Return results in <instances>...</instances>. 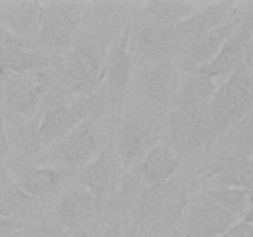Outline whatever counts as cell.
Here are the masks:
<instances>
[{"label": "cell", "instance_id": "7", "mask_svg": "<svg viewBox=\"0 0 253 237\" xmlns=\"http://www.w3.org/2000/svg\"><path fill=\"white\" fill-rule=\"evenodd\" d=\"M116 158L115 146L109 143L79 173V185L89 190L95 199H100L115 189L119 177Z\"/></svg>", "mask_w": 253, "mask_h": 237}, {"label": "cell", "instance_id": "27", "mask_svg": "<svg viewBox=\"0 0 253 237\" xmlns=\"http://www.w3.org/2000/svg\"><path fill=\"white\" fill-rule=\"evenodd\" d=\"M237 12V30L253 40V2L244 5Z\"/></svg>", "mask_w": 253, "mask_h": 237}, {"label": "cell", "instance_id": "23", "mask_svg": "<svg viewBox=\"0 0 253 237\" xmlns=\"http://www.w3.org/2000/svg\"><path fill=\"white\" fill-rule=\"evenodd\" d=\"M197 9L198 4L190 1H150L145 12L155 21L173 27L188 19Z\"/></svg>", "mask_w": 253, "mask_h": 237}, {"label": "cell", "instance_id": "4", "mask_svg": "<svg viewBox=\"0 0 253 237\" xmlns=\"http://www.w3.org/2000/svg\"><path fill=\"white\" fill-rule=\"evenodd\" d=\"M76 21L74 4H41L39 17V40L42 48L52 54L68 51L73 41Z\"/></svg>", "mask_w": 253, "mask_h": 237}, {"label": "cell", "instance_id": "31", "mask_svg": "<svg viewBox=\"0 0 253 237\" xmlns=\"http://www.w3.org/2000/svg\"><path fill=\"white\" fill-rule=\"evenodd\" d=\"M220 237H253V224L245 221L237 222Z\"/></svg>", "mask_w": 253, "mask_h": 237}, {"label": "cell", "instance_id": "19", "mask_svg": "<svg viewBox=\"0 0 253 237\" xmlns=\"http://www.w3.org/2000/svg\"><path fill=\"white\" fill-rule=\"evenodd\" d=\"M172 26L151 20L138 30L137 48L142 56L157 61L167 58V53L173 43L174 31Z\"/></svg>", "mask_w": 253, "mask_h": 237}, {"label": "cell", "instance_id": "16", "mask_svg": "<svg viewBox=\"0 0 253 237\" xmlns=\"http://www.w3.org/2000/svg\"><path fill=\"white\" fill-rule=\"evenodd\" d=\"M73 173L61 168L30 167L22 173L19 180V189L34 199L46 198L53 194L62 180Z\"/></svg>", "mask_w": 253, "mask_h": 237}, {"label": "cell", "instance_id": "8", "mask_svg": "<svg viewBox=\"0 0 253 237\" xmlns=\"http://www.w3.org/2000/svg\"><path fill=\"white\" fill-rule=\"evenodd\" d=\"M153 130L148 121L135 118L120 128L116 137V156L125 165L140 163L153 147Z\"/></svg>", "mask_w": 253, "mask_h": 237}, {"label": "cell", "instance_id": "21", "mask_svg": "<svg viewBox=\"0 0 253 237\" xmlns=\"http://www.w3.org/2000/svg\"><path fill=\"white\" fill-rule=\"evenodd\" d=\"M222 85L234 103L240 120L253 109V76L245 62L230 74V78Z\"/></svg>", "mask_w": 253, "mask_h": 237}, {"label": "cell", "instance_id": "26", "mask_svg": "<svg viewBox=\"0 0 253 237\" xmlns=\"http://www.w3.org/2000/svg\"><path fill=\"white\" fill-rule=\"evenodd\" d=\"M34 198L29 197L19 188H9L0 192V216L20 217L19 212L34 202Z\"/></svg>", "mask_w": 253, "mask_h": 237}, {"label": "cell", "instance_id": "18", "mask_svg": "<svg viewBox=\"0 0 253 237\" xmlns=\"http://www.w3.org/2000/svg\"><path fill=\"white\" fill-rule=\"evenodd\" d=\"M178 73L168 58L153 62L143 76L146 95L155 101H165L178 89Z\"/></svg>", "mask_w": 253, "mask_h": 237}, {"label": "cell", "instance_id": "28", "mask_svg": "<svg viewBox=\"0 0 253 237\" xmlns=\"http://www.w3.org/2000/svg\"><path fill=\"white\" fill-rule=\"evenodd\" d=\"M21 219L16 216H0V237H10L19 232Z\"/></svg>", "mask_w": 253, "mask_h": 237}, {"label": "cell", "instance_id": "34", "mask_svg": "<svg viewBox=\"0 0 253 237\" xmlns=\"http://www.w3.org/2000/svg\"><path fill=\"white\" fill-rule=\"evenodd\" d=\"M245 64H246L247 68L250 69L253 76V46H251V44H249L247 48L245 49Z\"/></svg>", "mask_w": 253, "mask_h": 237}, {"label": "cell", "instance_id": "3", "mask_svg": "<svg viewBox=\"0 0 253 237\" xmlns=\"http://www.w3.org/2000/svg\"><path fill=\"white\" fill-rule=\"evenodd\" d=\"M52 80V68H40L25 74L7 76L2 84L5 108L14 115L32 116Z\"/></svg>", "mask_w": 253, "mask_h": 237}, {"label": "cell", "instance_id": "25", "mask_svg": "<svg viewBox=\"0 0 253 237\" xmlns=\"http://www.w3.org/2000/svg\"><path fill=\"white\" fill-rule=\"evenodd\" d=\"M220 180L225 187L247 189L253 184V160L244 156L231 158L221 170Z\"/></svg>", "mask_w": 253, "mask_h": 237}, {"label": "cell", "instance_id": "38", "mask_svg": "<svg viewBox=\"0 0 253 237\" xmlns=\"http://www.w3.org/2000/svg\"><path fill=\"white\" fill-rule=\"evenodd\" d=\"M169 237H178V236H177V234H174V235H170Z\"/></svg>", "mask_w": 253, "mask_h": 237}, {"label": "cell", "instance_id": "32", "mask_svg": "<svg viewBox=\"0 0 253 237\" xmlns=\"http://www.w3.org/2000/svg\"><path fill=\"white\" fill-rule=\"evenodd\" d=\"M10 143L9 137H7L6 128H5V120L4 114L1 109V101H0V158L5 157L9 153Z\"/></svg>", "mask_w": 253, "mask_h": 237}, {"label": "cell", "instance_id": "24", "mask_svg": "<svg viewBox=\"0 0 253 237\" xmlns=\"http://www.w3.org/2000/svg\"><path fill=\"white\" fill-rule=\"evenodd\" d=\"M205 200L219 205L222 209L227 210L235 216L244 217L247 210L250 209L247 200V190L240 188H217L210 189L204 193Z\"/></svg>", "mask_w": 253, "mask_h": 237}, {"label": "cell", "instance_id": "5", "mask_svg": "<svg viewBox=\"0 0 253 237\" xmlns=\"http://www.w3.org/2000/svg\"><path fill=\"white\" fill-rule=\"evenodd\" d=\"M62 69L71 94L89 96L104 79V63L95 47L81 43L69 49L62 59Z\"/></svg>", "mask_w": 253, "mask_h": 237}, {"label": "cell", "instance_id": "11", "mask_svg": "<svg viewBox=\"0 0 253 237\" xmlns=\"http://www.w3.org/2000/svg\"><path fill=\"white\" fill-rule=\"evenodd\" d=\"M237 29V14L225 24L190 37V43L187 51V63L197 69L211 61L226 40Z\"/></svg>", "mask_w": 253, "mask_h": 237}, {"label": "cell", "instance_id": "6", "mask_svg": "<svg viewBox=\"0 0 253 237\" xmlns=\"http://www.w3.org/2000/svg\"><path fill=\"white\" fill-rule=\"evenodd\" d=\"M130 40L131 29L127 25L120 37L111 46L104 62V78L108 85L113 121H115L121 113L126 88L132 71V59L128 49Z\"/></svg>", "mask_w": 253, "mask_h": 237}, {"label": "cell", "instance_id": "29", "mask_svg": "<svg viewBox=\"0 0 253 237\" xmlns=\"http://www.w3.org/2000/svg\"><path fill=\"white\" fill-rule=\"evenodd\" d=\"M19 237H57L56 232L52 227L46 226V225H35V226L29 227L24 231L17 232Z\"/></svg>", "mask_w": 253, "mask_h": 237}, {"label": "cell", "instance_id": "15", "mask_svg": "<svg viewBox=\"0 0 253 237\" xmlns=\"http://www.w3.org/2000/svg\"><path fill=\"white\" fill-rule=\"evenodd\" d=\"M178 164L179 158L167 146H153L138 163L143 180L152 188L165 184L174 174Z\"/></svg>", "mask_w": 253, "mask_h": 237}, {"label": "cell", "instance_id": "39", "mask_svg": "<svg viewBox=\"0 0 253 237\" xmlns=\"http://www.w3.org/2000/svg\"><path fill=\"white\" fill-rule=\"evenodd\" d=\"M10 237H19V236H17V234H15V235H12V236H10Z\"/></svg>", "mask_w": 253, "mask_h": 237}, {"label": "cell", "instance_id": "37", "mask_svg": "<svg viewBox=\"0 0 253 237\" xmlns=\"http://www.w3.org/2000/svg\"><path fill=\"white\" fill-rule=\"evenodd\" d=\"M7 76H9V73H7V72L5 71L4 67H2L1 63H0V86H1L2 84H4L5 79H6Z\"/></svg>", "mask_w": 253, "mask_h": 237}, {"label": "cell", "instance_id": "36", "mask_svg": "<svg viewBox=\"0 0 253 237\" xmlns=\"http://www.w3.org/2000/svg\"><path fill=\"white\" fill-rule=\"evenodd\" d=\"M247 200H249L250 207H253V184L247 188Z\"/></svg>", "mask_w": 253, "mask_h": 237}, {"label": "cell", "instance_id": "13", "mask_svg": "<svg viewBox=\"0 0 253 237\" xmlns=\"http://www.w3.org/2000/svg\"><path fill=\"white\" fill-rule=\"evenodd\" d=\"M96 199L83 187L71 188L59 199L56 214L67 227H78L89 220L94 212Z\"/></svg>", "mask_w": 253, "mask_h": 237}, {"label": "cell", "instance_id": "33", "mask_svg": "<svg viewBox=\"0 0 253 237\" xmlns=\"http://www.w3.org/2000/svg\"><path fill=\"white\" fill-rule=\"evenodd\" d=\"M103 237H123L121 234V224L119 221H114L110 226L106 229Z\"/></svg>", "mask_w": 253, "mask_h": 237}, {"label": "cell", "instance_id": "14", "mask_svg": "<svg viewBox=\"0 0 253 237\" xmlns=\"http://www.w3.org/2000/svg\"><path fill=\"white\" fill-rule=\"evenodd\" d=\"M40 10V2H11L0 10V25L27 41V37H31L36 31L39 35Z\"/></svg>", "mask_w": 253, "mask_h": 237}, {"label": "cell", "instance_id": "9", "mask_svg": "<svg viewBox=\"0 0 253 237\" xmlns=\"http://www.w3.org/2000/svg\"><path fill=\"white\" fill-rule=\"evenodd\" d=\"M173 137L183 146H197L212 137L209 104L193 108H179L173 118Z\"/></svg>", "mask_w": 253, "mask_h": 237}, {"label": "cell", "instance_id": "17", "mask_svg": "<svg viewBox=\"0 0 253 237\" xmlns=\"http://www.w3.org/2000/svg\"><path fill=\"white\" fill-rule=\"evenodd\" d=\"M0 63L7 73L25 74L40 68L56 66V57L43 52L30 51L25 46H9L0 49Z\"/></svg>", "mask_w": 253, "mask_h": 237}, {"label": "cell", "instance_id": "22", "mask_svg": "<svg viewBox=\"0 0 253 237\" xmlns=\"http://www.w3.org/2000/svg\"><path fill=\"white\" fill-rule=\"evenodd\" d=\"M216 91L212 79L193 72L183 79L178 86V103L179 108L208 105Z\"/></svg>", "mask_w": 253, "mask_h": 237}, {"label": "cell", "instance_id": "20", "mask_svg": "<svg viewBox=\"0 0 253 237\" xmlns=\"http://www.w3.org/2000/svg\"><path fill=\"white\" fill-rule=\"evenodd\" d=\"M194 219L203 237H220L239 222L234 214L207 200L197 209Z\"/></svg>", "mask_w": 253, "mask_h": 237}, {"label": "cell", "instance_id": "40", "mask_svg": "<svg viewBox=\"0 0 253 237\" xmlns=\"http://www.w3.org/2000/svg\"><path fill=\"white\" fill-rule=\"evenodd\" d=\"M252 160H253V159H252Z\"/></svg>", "mask_w": 253, "mask_h": 237}, {"label": "cell", "instance_id": "2", "mask_svg": "<svg viewBox=\"0 0 253 237\" xmlns=\"http://www.w3.org/2000/svg\"><path fill=\"white\" fill-rule=\"evenodd\" d=\"M98 151V140L91 118L84 120L71 132L57 141L56 146L40 157L44 167L61 168L74 173L94 159Z\"/></svg>", "mask_w": 253, "mask_h": 237}, {"label": "cell", "instance_id": "10", "mask_svg": "<svg viewBox=\"0 0 253 237\" xmlns=\"http://www.w3.org/2000/svg\"><path fill=\"white\" fill-rule=\"evenodd\" d=\"M240 5L241 4L235 1H219L210 2L202 7L198 6L188 19L183 20L173 27L175 32L185 36H195L210 31L231 20L239 12Z\"/></svg>", "mask_w": 253, "mask_h": 237}, {"label": "cell", "instance_id": "1", "mask_svg": "<svg viewBox=\"0 0 253 237\" xmlns=\"http://www.w3.org/2000/svg\"><path fill=\"white\" fill-rule=\"evenodd\" d=\"M95 101L93 95L79 96L69 101H64L62 98L52 101L44 110L37 127V145L48 147L64 137L95 110Z\"/></svg>", "mask_w": 253, "mask_h": 237}, {"label": "cell", "instance_id": "30", "mask_svg": "<svg viewBox=\"0 0 253 237\" xmlns=\"http://www.w3.org/2000/svg\"><path fill=\"white\" fill-rule=\"evenodd\" d=\"M25 46L29 47L30 43L25 40L20 39L19 36L16 35L11 34L9 30L5 29L4 26L0 25V49L4 48V47H9V46Z\"/></svg>", "mask_w": 253, "mask_h": 237}, {"label": "cell", "instance_id": "35", "mask_svg": "<svg viewBox=\"0 0 253 237\" xmlns=\"http://www.w3.org/2000/svg\"><path fill=\"white\" fill-rule=\"evenodd\" d=\"M69 237H98L94 232L86 231V230H79V231L74 232L73 235H71Z\"/></svg>", "mask_w": 253, "mask_h": 237}, {"label": "cell", "instance_id": "12", "mask_svg": "<svg viewBox=\"0 0 253 237\" xmlns=\"http://www.w3.org/2000/svg\"><path fill=\"white\" fill-rule=\"evenodd\" d=\"M250 42L251 39L236 29L222 44L216 56L207 64L194 71L210 79L225 74H231L245 62V49L247 48Z\"/></svg>", "mask_w": 253, "mask_h": 237}]
</instances>
